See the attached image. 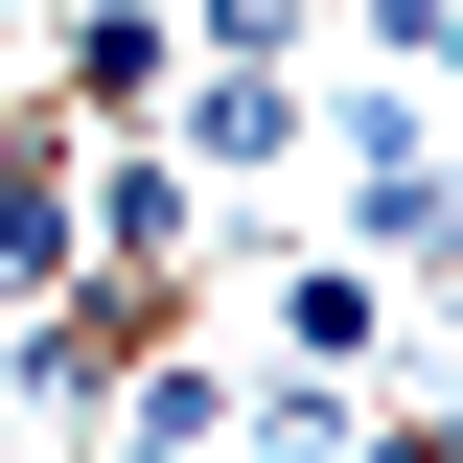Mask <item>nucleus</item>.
Masks as SVG:
<instances>
[{
	"instance_id": "7",
	"label": "nucleus",
	"mask_w": 463,
	"mask_h": 463,
	"mask_svg": "<svg viewBox=\"0 0 463 463\" xmlns=\"http://www.w3.org/2000/svg\"><path fill=\"white\" fill-rule=\"evenodd\" d=\"M185 47H255V70H301V47H325V0H185Z\"/></svg>"
},
{
	"instance_id": "10",
	"label": "nucleus",
	"mask_w": 463,
	"mask_h": 463,
	"mask_svg": "<svg viewBox=\"0 0 463 463\" xmlns=\"http://www.w3.org/2000/svg\"><path fill=\"white\" fill-rule=\"evenodd\" d=\"M0 116H24V47H0Z\"/></svg>"
},
{
	"instance_id": "3",
	"label": "nucleus",
	"mask_w": 463,
	"mask_h": 463,
	"mask_svg": "<svg viewBox=\"0 0 463 463\" xmlns=\"http://www.w3.org/2000/svg\"><path fill=\"white\" fill-rule=\"evenodd\" d=\"M301 116H325V70H255V47H185V93L139 116V139H163L185 185H279V163H301Z\"/></svg>"
},
{
	"instance_id": "4",
	"label": "nucleus",
	"mask_w": 463,
	"mask_h": 463,
	"mask_svg": "<svg viewBox=\"0 0 463 463\" xmlns=\"http://www.w3.org/2000/svg\"><path fill=\"white\" fill-rule=\"evenodd\" d=\"M24 93H47L70 139H116V116H163V93H185V0H70Z\"/></svg>"
},
{
	"instance_id": "2",
	"label": "nucleus",
	"mask_w": 463,
	"mask_h": 463,
	"mask_svg": "<svg viewBox=\"0 0 463 463\" xmlns=\"http://www.w3.org/2000/svg\"><path fill=\"white\" fill-rule=\"evenodd\" d=\"M209 209H232V185H185L139 116L70 139V232H93V279H209Z\"/></svg>"
},
{
	"instance_id": "6",
	"label": "nucleus",
	"mask_w": 463,
	"mask_h": 463,
	"mask_svg": "<svg viewBox=\"0 0 463 463\" xmlns=\"http://www.w3.org/2000/svg\"><path fill=\"white\" fill-rule=\"evenodd\" d=\"M232 463H371V394H301V371H255V417H232Z\"/></svg>"
},
{
	"instance_id": "5",
	"label": "nucleus",
	"mask_w": 463,
	"mask_h": 463,
	"mask_svg": "<svg viewBox=\"0 0 463 463\" xmlns=\"http://www.w3.org/2000/svg\"><path fill=\"white\" fill-rule=\"evenodd\" d=\"M47 279H93V232H70V116L24 93V116H0V325H24Z\"/></svg>"
},
{
	"instance_id": "8",
	"label": "nucleus",
	"mask_w": 463,
	"mask_h": 463,
	"mask_svg": "<svg viewBox=\"0 0 463 463\" xmlns=\"http://www.w3.org/2000/svg\"><path fill=\"white\" fill-rule=\"evenodd\" d=\"M394 70H417V93L463 116V0H417V24H394Z\"/></svg>"
},
{
	"instance_id": "9",
	"label": "nucleus",
	"mask_w": 463,
	"mask_h": 463,
	"mask_svg": "<svg viewBox=\"0 0 463 463\" xmlns=\"http://www.w3.org/2000/svg\"><path fill=\"white\" fill-rule=\"evenodd\" d=\"M371 463H463V394H417V417H371Z\"/></svg>"
},
{
	"instance_id": "11",
	"label": "nucleus",
	"mask_w": 463,
	"mask_h": 463,
	"mask_svg": "<svg viewBox=\"0 0 463 463\" xmlns=\"http://www.w3.org/2000/svg\"><path fill=\"white\" fill-rule=\"evenodd\" d=\"M0 463H24V394H0Z\"/></svg>"
},
{
	"instance_id": "1",
	"label": "nucleus",
	"mask_w": 463,
	"mask_h": 463,
	"mask_svg": "<svg viewBox=\"0 0 463 463\" xmlns=\"http://www.w3.org/2000/svg\"><path fill=\"white\" fill-rule=\"evenodd\" d=\"M394 325H417V301H394V255H347V232H301L279 279H255V347H279L301 394H371V371H394Z\"/></svg>"
}]
</instances>
